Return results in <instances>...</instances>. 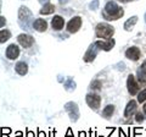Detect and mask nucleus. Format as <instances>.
I'll use <instances>...</instances> for the list:
<instances>
[{"instance_id":"obj_1","label":"nucleus","mask_w":146,"mask_h":137,"mask_svg":"<svg viewBox=\"0 0 146 137\" xmlns=\"http://www.w3.org/2000/svg\"><path fill=\"white\" fill-rule=\"evenodd\" d=\"M33 24H34L33 13L31 12V10L28 7L21 6L20 10H18V25H20L23 30L31 31V30H34Z\"/></svg>"},{"instance_id":"obj_2","label":"nucleus","mask_w":146,"mask_h":137,"mask_svg":"<svg viewBox=\"0 0 146 137\" xmlns=\"http://www.w3.org/2000/svg\"><path fill=\"white\" fill-rule=\"evenodd\" d=\"M123 9H121L119 6L117 5L115 1H108L106 5H105V11H104V17L108 21H112V20H118L123 16Z\"/></svg>"},{"instance_id":"obj_3","label":"nucleus","mask_w":146,"mask_h":137,"mask_svg":"<svg viewBox=\"0 0 146 137\" xmlns=\"http://www.w3.org/2000/svg\"><path fill=\"white\" fill-rule=\"evenodd\" d=\"M113 33H115V28L112 26H110L108 24H99L95 28V34L99 38H111Z\"/></svg>"},{"instance_id":"obj_4","label":"nucleus","mask_w":146,"mask_h":137,"mask_svg":"<svg viewBox=\"0 0 146 137\" xmlns=\"http://www.w3.org/2000/svg\"><path fill=\"white\" fill-rule=\"evenodd\" d=\"M65 110H66V113L68 114V116H70L71 121H73V122L78 121V119H79V116H80V114H79V108H78V105H77L74 102H67V103L65 104Z\"/></svg>"},{"instance_id":"obj_5","label":"nucleus","mask_w":146,"mask_h":137,"mask_svg":"<svg viewBox=\"0 0 146 137\" xmlns=\"http://www.w3.org/2000/svg\"><path fill=\"white\" fill-rule=\"evenodd\" d=\"M101 50V48L99 47V44L95 42V43H93L90 45V47L88 48V50H86V53L84 54V56H83V60L85 61V62H91L94 60L95 58H96V55H98V53Z\"/></svg>"},{"instance_id":"obj_6","label":"nucleus","mask_w":146,"mask_h":137,"mask_svg":"<svg viewBox=\"0 0 146 137\" xmlns=\"http://www.w3.org/2000/svg\"><path fill=\"white\" fill-rule=\"evenodd\" d=\"M85 99H86V104L93 110H98L100 107V103H101V98H100L99 94H88Z\"/></svg>"},{"instance_id":"obj_7","label":"nucleus","mask_w":146,"mask_h":137,"mask_svg":"<svg viewBox=\"0 0 146 137\" xmlns=\"http://www.w3.org/2000/svg\"><path fill=\"white\" fill-rule=\"evenodd\" d=\"M80 26H82V17L74 16V17H73V19L67 24V31L70 32V33H76V32L79 31Z\"/></svg>"},{"instance_id":"obj_8","label":"nucleus","mask_w":146,"mask_h":137,"mask_svg":"<svg viewBox=\"0 0 146 137\" xmlns=\"http://www.w3.org/2000/svg\"><path fill=\"white\" fill-rule=\"evenodd\" d=\"M17 42L20 43L23 48H29L32 44L34 43V38L32 37L31 34H25V33H22L20 34L17 37Z\"/></svg>"},{"instance_id":"obj_9","label":"nucleus","mask_w":146,"mask_h":137,"mask_svg":"<svg viewBox=\"0 0 146 137\" xmlns=\"http://www.w3.org/2000/svg\"><path fill=\"white\" fill-rule=\"evenodd\" d=\"M127 87H128V92L131 95H135L138 93L139 87H138V83L135 82V77L133 75H129L128 76V80H127Z\"/></svg>"},{"instance_id":"obj_10","label":"nucleus","mask_w":146,"mask_h":137,"mask_svg":"<svg viewBox=\"0 0 146 137\" xmlns=\"http://www.w3.org/2000/svg\"><path fill=\"white\" fill-rule=\"evenodd\" d=\"M20 55V48L16 44H11L9 45L6 49V58H9L10 60H15Z\"/></svg>"},{"instance_id":"obj_11","label":"nucleus","mask_w":146,"mask_h":137,"mask_svg":"<svg viewBox=\"0 0 146 137\" xmlns=\"http://www.w3.org/2000/svg\"><path fill=\"white\" fill-rule=\"evenodd\" d=\"M140 49L138 47H131L129 48L125 52V56L128 59H130V60H133V61H136V60H139V58H140Z\"/></svg>"},{"instance_id":"obj_12","label":"nucleus","mask_w":146,"mask_h":137,"mask_svg":"<svg viewBox=\"0 0 146 137\" xmlns=\"http://www.w3.org/2000/svg\"><path fill=\"white\" fill-rule=\"evenodd\" d=\"M96 43L99 44V47L101 48L102 50H105V52H110V50L115 47V39H113V38H108L107 42H104V40H98Z\"/></svg>"},{"instance_id":"obj_13","label":"nucleus","mask_w":146,"mask_h":137,"mask_svg":"<svg viewBox=\"0 0 146 137\" xmlns=\"http://www.w3.org/2000/svg\"><path fill=\"white\" fill-rule=\"evenodd\" d=\"M51 25H52V28L55 31H60V30L63 28V26H65V20H63L61 16L56 15V16H54V19L51 21Z\"/></svg>"},{"instance_id":"obj_14","label":"nucleus","mask_w":146,"mask_h":137,"mask_svg":"<svg viewBox=\"0 0 146 137\" xmlns=\"http://www.w3.org/2000/svg\"><path fill=\"white\" fill-rule=\"evenodd\" d=\"M33 27H34V30L38 32H45L48 28V24H46V21L43 19H36L33 24Z\"/></svg>"},{"instance_id":"obj_15","label":"nucleus","mask_w":146,"mask_h":137,"mask_svg":"<svg viewBox=\"0 0 146 137\" xmlns=\"http://www.w3.org/2000/svg\"><path fill=\"white\" fill-rule=\"evenodd\" d=\"M136 102L135 100H130L129 103L127 104V107H125V110H124V116L125 118H129V116H131L136 111Z\"/></svg>"},{"instance_id":"obj_16","label":"nucleus","mask_w":146,"mask_h":137,"mask_svg":"<svg viewBox=\"0 0 146 137\" xmlns=\"http://www.w3.org/2000/svg\"><path fill=\"white\" fill-rule=\"evenodd\" d=\"M15 70H16V72H17L18 75L25 76L27 72H28V66H27V64H26L25 61H20V62L16 64Z\"/></svg>"},{"instance_id":"obj_17","label":"nucleus","mask_w":146,"mask_h":137,"mask_svg":"<svg viewBox=\"0 0 146 137\" xmlns=\"http://www.w3.org/2000/svg\"><path fill=\"white\" fill-rule=\"evenodd\" d=\"M136 22H138V16H133V17H130V19H128L125 21V24H124V30L125 31H131Z\"/></svg>"},{"instance_id":"obj_18","label":"nucleus","mask_w":146,"mask_h":137,"mask_svg":"<svg viewBox=\"0 0 146 137\" xmlns=\"http://www.w3.org/2000/svg\"><path fill=\"white\" fill-rule=\"evenodd\" d=\"M55 11V6L52 4H44V6L42 7V10H40V13L42 15H50V13H52Z\"/></svg>"},{"instance_id":"obj_19","label":"nucleus","mask_w":146,"mask_h":137,"mask_svg":"<svg viewBox=\"0 0 146 137\" xmlns=\"http://www.w3.org/2000/svg\"><path fill=\"white\" fill-rule=\"evenodd\" d=\"M138 79L140 82H146V65L144 62L138 70Z\"/></svg>"},{"instance_id":"obj_20","label":"nucleus","mask_w":146,"mask_h":137,"mask_svg":"<svg viewBox=\"0 0 146 137\" xmlns=\"http://www.w3.org/2000/svg\"><path fill=\"white\" fill-rule=\"evenodd\" d=\"M65 89L68 91V92H71V91H74L76 89V82L73 81V79H71V77L65 82Z\"/></svg>"},{"instance_id":"obj_21","label":"nucleus","mask_w":146,"mask_h":137,"mask_svg":"<svg viewBox=\"0 0 146 137\" xmlns=\"http://www.w3.org/2000/svg\"><path fill=\"white\" fill-rule=\"evenodd\" d=\"M10 37H11V33L7 30H1L0 31V42L1 43H5L7 39H10Z\"/></svg>"},{"instance_id":"obj_22","label":"nucleus","mask_w":146,"mask_h":137,"mask_svg":"<svg viewBox=\"0 0 146 137\" xmlns=\"http://www.w3.org/2000/svg\"><path fill=\"white\" fill-rule=\"evenodd\" d=\"M113 111H115V107L110 104V105H107V107H106V108H105L104 110H102V115H104L105 118H106V119H108L110 116H112Z\"/></svg>"},{"instance_id":"obj_23","label":"nucleus","mask_w":146,"mask_h":137,"mask_svg":"<svg viewBox=\"0 0 146 137\" xmlns=\"http://www.w3.org/2000/svg\"><path fill=\"white\" fill-rule=\"evenodd\" d=\"M145 100H146V88L141 91V92L139 93V95H138V102L139 103H143V102H145Z\"/></svg>"},{"instance_id":"obj_24","label":"nucleus","mask_w":146,"mask_h":137,"mask_svg":"<svg viewBox=\"0 0 146 137\" xmlns=\"http://www.w3.org/2000/svg\"><path fill=\"white\" fill-rule=\"evenodd\" d=\"M91 88L95 89V91H100L101 89V82L100 81H94L93 83H91Z\"/></svg>"},{"instance_id":"obj_25","label":"nucleus","mask_w":146,"mask_h":137,"mask_svg":"<svg viewBox=\"0 0 146 137\" xmlns=\"http://www.w3.org/2000/svg\"><path fill=\"white\" fill-rule=\"evenodd\" d=\"M89 7H90V10H96L99 7V0H94V1L89 5Z\"/></svg>"},{"instance_id":"obj_26","label":"nucleus","mask_w":146,"mask_h":137,"mask_svg":"<svg viewBox=\"0 0 146 137\" xmlns=\"http://www.w3.org/2000/svg\"><path fill=\"white\" fill-rule=\"evenodd\" d=\"M144 121V116L141 114H136V122H143Z\"/></svg>"},{"instance_id":"obj_27","label":"nucleus","mask_w":146,"mask_h":137,"mask_svg":"<svg viewBox=\"0 0 146 137\" xmlns=\"http://www.w3.org/2000/svg\"><path fill=\"white\" fill-rule=\"evenodd\" d=\"M39 3H42V4H48L49 0H39Z\"/></svg>"},{"instance_id":"obj_28","label":"nucleus","mask_w":146,"mask_h":137,"mask_svg":"<svg viewBox=\"0 0 146 137\" xmlns=\"http://www.w3.org/2000/svg\"><path fill=\"white\" fill-rule=\"evenodd\" d=\"M0 19H1V27L4 26V24H5V19H4V17L1 16V17H0Z\"/></svg>"},{"instance_id":"obj_29","label":"nucleus","mask_w":146,"mask_h":137,"mask_svg":"<svg viewBox=\"0 0 146 137\" xmlns=\"http://www.w3.org/2000/svg\"><path fill=\"white\" fill-rule=\"evenodd\" d=\"M121 3H130V1H133V0H119Z\"/></svg>"},{"instance_id":"obj_30","label":"nucleus","mask_w":146,"mask_h":137,"mask_svg":"<svg viewBox=\"0 0 146 137\" xmlns=\"http://www.w3.org/2000/svg\"><path fill=\"white\" fill-rule=\"evenodd\" d=\"M58 1H60L61 4H66V3L68 1V0H58Z\"/></svg>"},{"instance_id":"obj_31","label":"nucleus","mask_w":146,"mask_h":137,"mask_svg":"<svg viewBox=\"0 0 146 137\" xmlns=\"http://www.w3.org/2000/svg\"><path fill=\"white\" fill-rule=\"evenodd\" d=\"M144 111L146 113V103H145V105H144Z\"/></svg>"},{"instance_id":"obj_32","label":"nucleus","mask_w":146,"mask_h":137,"mask_svg":"<svg viewBox=\"0 0 146 137\" xmlns=\"http://www.w3.org/2000/svg\"><path fill=\"white\" fill-rule=\"evenodd\" d=\"M144 19H145V22H146V13H145V16H144Z\"/></svg>"},{"instance_id":"obj_33","label":"nucleus","mask_w":146,"mask_h":137,"mask_svg":"<svg viewBox=\"0 0 146 137\" xmlns=\"http://www.w3.org/2000/svg\"><path fill=\"white\" fill-rule=\"evenodd\" d=\"M144 64H145V65H146V60H145V61H144Z\"/></svg>"}]
</instances>
